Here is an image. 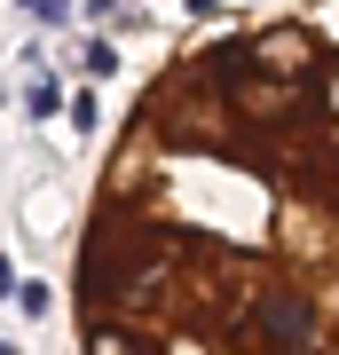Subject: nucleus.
Wrapping results in <instances>:
<instances>
[{
	"label": "nucleus",
	"instance_id": "1",
	"mask_svg": "<svg viewBox=\"0 0 339 355\" xmlns=\"http://www.w3.org/2000/svg\"><path fill=\"white\" fill-rule=\"evenodd\" d=\"M71 324L79 355H339L324 0L142 79L87 190Z\"/></svg>",
	"mask_w": 339,
	"mask_h": 355
}]
</instances>
